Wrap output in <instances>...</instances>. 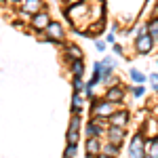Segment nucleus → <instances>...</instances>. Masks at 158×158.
<instances>
[{"mask_svg":"<svg viewBox=\"0 0 158 158\" xmlns=\"http://www.w3.org/2000/svg\"><path fill=\"white\" fill-rule=\"evenodd\" d=\"M103 97L110 99V101H114V103H120L122 99H124V86L122 85H110Z\"/></svg>","mask_w":158,"mask_h":158,"instance_id":"8","label":"nucleus"},{"mask_svg":"<svg viewBox=\"0 0 158 158\" xmlns=\"http://www.w3.org/2000/svg\"><path fill=\"white\" fill-rule=\"evenodd\" d=\"M156 65H158V57H156Z\"/></svg>","mask_w":158,"mask_h":158,"instance_id":"30","label":"nucleus"},{"mask_svg":"<svg viewBox=\"0 0 158 158\" xmlns=\"http://www.w3.org/2000/svg\"><path fill=\"white\" fill-rule=\"evenodd\" d=\"M30 19H32L30 25H32V30H34V32H44V30L49 27V23L53 21V19H51V15L44 11V9H42V11H38V13H34Z\"/></svg>","mask_w":158,"mask_h":158,"instance_id":"4","label":"nucleus"},{"mask_svg":"<svg viewBox=\"0 0 158 158\" xmlns=\"http://www.w3.org/2000/svg\"><path fill=\"white\" fill-rule=\"evenodd\" d=\"M103 63H106V65H112V68H116V61L112 59L110 55H108V57H103Z\"/></svg>","mask_w":158,"mask_h":158,"instance_id":"27","label":"nucleus"},{"mask_svg":"<svg viewBox=\"0 0 158 158\" xmlns=\"http://www.w3.org/2000/svg\"><path fill=\"white\" fill-rule=\"evenodd\" d=\"M146 156L158 158V135L156 137H146Z\"/></svg>","mask_w":158,"mask_h":158,"instance_id":"11","label":"nucleus"},{"mask_svg":"<svg viewBox=\"0 0 158 158\" xmlns=\"http://www.w3.org/2000/svg\"><path fill=\"white\" fill-rule=\"evenodd\" d=\"M63 57H65L68 63H72V61H76V59H82V51H80V47H76V44H68Z\"/></svg>","mask_w":158,"mask_h":158,"instance_id":"13","label":"nucleus"},{"mask_svg":"<svg viewBox=\"0 0 158 158\" xmlns=\"http://www.w3.org/2000/svg\"><path fill=\"white\" fill-rule=\"evenodd\" d=\"M103 30H106V19H97V21H93V23L82 32V36H97Z\"/></svg>","mask_w":158,"mask_h":158,"instance_id":"10","label":"nucleus"},{"mask_svg":"<svg viewBox=\"0 0 158 158\" xmlns=\"http://www.w3.org/2000/svg\"><path fill=\"white\" fill-rule=\"evenodd\" d=\"M118 152H120V146H116L112 141H106L101 146V154L99 156H118Z\"/></svg>","mask_w":158,"mask_h":158,"instance_id":"15","label":"nucleus"},{"mask_svg":"<svg viewBox=\"0 0 158 158\" xmlns=\"http://www.w3.org/2000/svg\"><path fill=\"white\" fill-rule=\"evenodd\" d=\"M129 156H133V158L146 156V135L141 133V131L133 135V139L129 143Z\"/></svg>","mask_w":158,"mask_h":158,"instance_id":"2","label":"nucleus"},{"mask_svg":"<svg viewBox=\"0 0 158 158\" xmlns=\"http://www.w3.org/2000/svg\"><path fill=\"white\" fill-rule=\"evenodd\" d=\"M21 15H25V17H32L34 13L42 11V2L40 0H21Z\"/></svg>","mask_w":158,"mask_h":158,"instance_id":"7","label":"nucleus"},{"mask_svg":"<svg viewBox=\"0 0 158 158\" xmlns=\"http://www.w3.org/2000/svg\"><path fill=\"white\" fill-rule=\"evenodd\" d=\"M131 93H133L135 99H139L146 95V89H143V85H135V86H131Z\"/></svg>","mask_w":158,"mask_h":158,"instance_id":"23","label":"nucleus"},{"mask_svg":"<svg viewBox=\"0 0 158 158\" xmlns=\"http://www.w3.org/2000/svg\"><path fill=\"white\" fill-rule=\"evenodd\" d=\"M139 131L146 135V137H156V135H158V122L156 120H148L146 124H141Z\"/></svg>","mask_w":158,"mask_h":158,"instance_id":"14","label":"nucleus"},{"mask_svg":"<svg viewBox=\"0 0 158 158\" xmlns=\"http://www.w3.org/2000/svg\"><path fill=\"white\" fill-rule=\"evenodd\" d=\"M129 120H131V114L122 108H118L110 116V124H116V127H129Z\"/></svg>","mask_w":158,"mask_h":158,"instance_id":"6","label":"nucleus"},{"mask_svg":"<svg viewBox=\"0 0 158 158\" xmlns=\"http://www.w3.org/2000/svg\"><path fill=\"white\" fill-rule=\"evenodd\" d=\"M116 106L118 103H114V101H110V99H93V108H91V116H112L114 112H116Z\"/></svg>","mask_w":158,"mask_h":158,"instance_id":"1","label":"nucleus"},{"mask_svg":"<svg viewBox=\"0 0 158 158\" xmlns=\"http://www.w3.org/2000/svg\"><path fill=\"white\" fill-rule=\"evenodd\" d=\"M78 139H80L78 131H68V135H65V141L68 143H78Z\"/></svg>","mask_w":158,"mask_h":158,"instance_id":"24","label":"nucleus"},{"mask_svg":"<svg viewBox=\"0 0 158 158\" xmlns=\"http://www.w3.org/2000/svg\"><path fill=\"white\" fill-rule=\"evenodd\" d=\"M154 38H152V34L150 32H143V34H137V38H135V51L139 53V55H146V53H150V51L154 49Z\"/></svg>","mask_w":158,"mask_h":158,"instance_id":"3","label":"nucleus"},{"mask_svg":"<svg viewBox=\"0 0 158 158\" xmlns=\"http://www.w3.org/2000/svg\"><path fill=\"white\" fill-rule=\"evenodd\" d=\"M148 32H150L152 38L158 42V17H152V19L148 21Z\"/></svg>","mask_w":158,"mask_h":158,"instance_id":"19","label":"nucleus"},{"mask_svg":"<svg viewBox=\"0 0 158 158\" xmlns=\"http://www.w3.org/2000/svg\"><path fill=\"white\" fill-rule=\"evenodd\" d=\"M86 156H99L101 154V141L99 137H86Z\"/></svg>","mask_w":158,"mask_h":158,"instance_id":"9","label":"nucleus"},{"mask_svg":"<svg viewBox=\"0 0 158 158\" xmlns=\"http://www.w3.org/2000/svg\"><path fill=\"white\" fill-rule=\"evenodd\" d=\"M106 44H108V40H95V49L101 53V51H106Z\"/></svg>","mask_w":158,"mask_h":158,"instance_id":"25","label":"nucleus"},{"mask_svg":"<svg viewBox=\"0 0 158 158\" xmlns=\"http://www.w3.org/2000/svg\"><path fill=\"white\" fill-rule=\"evenodd\" d=\"M106 40H108L110 44H114V42H116V36H114V30H112V32L108 34V38H106Z\"/></svg>","mask_w":158,"mask_h":158,"instance_id":"29","label":"nucleus"},{"mask_svg":"<svg viewBox=\"0 0 158 158\" xmlns=\"http://www.w3.org/2000/svg\"><path fill=\"white\" fill-rule=\"evenodd\" d=\"M112 51H114L116 55H122V53H124V49H122V44H116V42H114V47H112Z\"/></svg>","mask_w":158,"mask_h":158,"instance_id":"26","label":"nucleus"},{"mask_svg":"<svg viewBox=\"0 0 158 158\" xmlns=\"http://www.w3.org/2000/svg\"><path fill=\"white\" fill-rule=\"evenodd\" d=\"M106 127H101V124H97L95 120L86 122V137H101V135H106Z\"/></svg>","mask_w":158,"mask_h":158,"instance_id":"12","label":"nucleus"},{"mask_svg":"<svg viewBox=\"0 0 158 158\" xmlns=\"http://www.w3.org/2000/svg\"><path fill=\"white\" fill-rule=\"evenodd\" d=\"M70 72L74 74V76H82L85 74V63H82V59H76L70 63Z\"/></svg>","mask_w":158,"mask_h":158,"instance_id":"18","label":"nucleus"},{"mask_svg":"<svg viewBox=\"0 0 158 158\" xmlns=\"http://www.w3.org/2000/svg\"><path fill=\"white\" fill-rule=\"evenodd\" d=\"M85 108V101L80 97V93H74L72 95V114H80Z\"/></svg>","mask_w":158,"mask_h":158,"instance_id":"17","label":"nucleus"},{"mask_svg":"<svg viewBox=\"0 0 158 158\" xmlns=\"http://www.w3.org/2000/svg\"><path fill=\"white\" fill-rule=\"evenodd\" d=\"M74 93H82V91H85V82H82V76H74Z\"/></svg>","mask_w":158,"mask_h":158,"instance_id":"21","label":"nucleus"},{"mask_svg":"<svg viewBox=\"0 0 158 158\" xmlns=\"http://www.w3.org/2000/svg\"><path fill=\"white\" fill-rule=\"evenodd\" d=\"M129 76H131V80H133L135 85H146V74L141 72V70H137V68H131L129 70Z\"/></svg>","mask_w":158,"mask_h":158,"instance_id":"16","label":"nucleus"},{"mask_svg":"<svg viewBox=\"0 0 158 158\" xmlns=\"http://www.w3.org/2000/svg\"><path fill=\"white\" fill-rule=\"evenodd\" d=\"M63 156H68V158L78 156V143H68L65 150H63Z\"/></svg>","mask_w":158,"mask_h":158,"instance_id":"20","label":"nucleus"},{"mask_svg":"<svg viewBox=\"0 0 158 158\" xmlns=\"http://www.w3.org/2000/svg\"><path fill=\"white\" fill-rule=\"evenodd\" d=\"M150 82H152V85H158V72L150 74Z\"/></svg>","mask_w":158,"mask_h":158,"instance_id":"28","label":"nucleus"},{"mask_svg":"<svg viewBox=\"0 0 158 158\" xmlns=\"http://www.w3.org/2000/svg\"><path fill=\"white\" fill-rule=\"evenodd\" d=\"M106 137L108 141L116 143V146H122L124 139H127V127H116V124H110L108 131H106Z\"/></svg>","mask_w":158,"mask_h":158,"instance_id":"5","label":"nucleus"},{"mask_svg":"<svg viewBox=\"0 0 158 158\" xmlns=\"http://www.w3.org/2000/svg\"><path fill=\"white\" fill-rule=\"evenodd\" d=\"M68 131H80V114H74V116H72Z\"/></svg>","mask_w":158,"mask_h":158,"instance_id":"22","label":"nucleus"}]
</instances>
